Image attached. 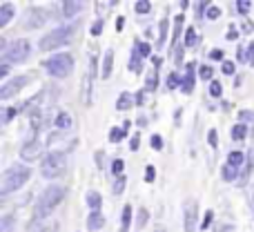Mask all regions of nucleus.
<instances>
[{"label":"nucleus","mask_w":254,"mask_h":232,"mask_svg":"<svg viewBox=\"0 0 254 232\" xmlns=\"http://www.w3.org/2000/svg\"><path fill=\"white\" fill-rule=\"evenodd\" d=\"M65 194H67V190L63 188V185H47V188L40 192V197L36 199L34 219H36V221L47 219V217L54 212V208H56L58 203H63Z\"/></svg>","instance_id":"nucleus-1"},{"label":"nucleus","mask_w":254,"mask_h":232,"mask_svg":"<svg viewBox=\"0 0 254 232\" xmlns=\"http://www.w3.org/2000/svg\"><path fill=\"white\" fill-rule=\"evenodd\" d=\"M29 176H31V170L27 165H11V167H7V170L2 172V176H0V194H2V197H7L9 192H13V190H18L20 185H25Z\"/></svg>","instance_id":"nucleus-2"},{"label":"nucleus","mask_w":254,"mask_h":232,"mask_svg":"<svg viewBox=\"0 0 254 232\" xmlns=\"http://www.w3.org/2000/svg\"><path fill=\"white\" fill-rule=\"evenodd\" d=\"M76 29H78V22H71V25H61L56 27V29H52L49 34H45L43 38H40L38 47L43 49V52H52V49L61 47V45H67L71 40V36L76 34Z\"/></svg>","instance_id":"nucleus-3"},{"label":"nucleus","mask_w":254,"mask_h":232,"mask_svg":"<svg viewBox=\"0 0 254 232\" xmlns=\"http://www.w3.org/2000/svg\"><path fill=\"white\" fill-rule=\"evenodd\" d=\"M0 52H2L4 63H22V61H27V56L31 54V45H29V40L18 38L9 45L2 43L0 45Z\"/></svg>","instance_id":"nucleus-4"},{"label":"nucleus","mask_w":254,"mask_h":232,"mask_svg":"<svg viewBox=\"0 0 254 232\" xmlns=\"http://www.w3.org/2000/svg\"><path fill=\"white\" fill-rule=\"evenodd\" d=\"M67 167V156L63 152H49L47 156L43 158V163H40V174L45 176V179H56V176H61L63 172H65Z\"/></svg>","instance_id":"nucleus-5"},{"label":"nucleus","mask_w":254,"mask_h":232,"mask_svg":"<svg viewBox=\"0 0 254 232\" xmlns=\"http://www.w3.org/2000/svg\"><path fill=\"white\" fill-rule=\"evenodd\" d=\"M45 67H47V72L52 76L65 78V76H69L71 70H74V58H71L69 54H54L49 61H45Z\"/></svg>","instance_id":"nucleus-6"},{"label":"nucleus","mask_w":254,"mask_h":232,"mask_svg":"<svg viewBox=\"0 0 254 232\" xmlns=\"http://www.w3.org/2000/svg\"><path fill=\"white\" fill-rule=\"evenodd\" d=\"M29 83V76H18V78H11V80H7V83L0 87V98L2 101H7V98H11V96H16L18 92H20L25 85Z\"/></svg>","instance_id":"nucleus-7"},{"label":"nucleus","mask_w":254,"mask_h":232,"mask_svg":"<svg viewBox=\"0 0 254 232\" xmlns=\"http://www.w3.org/2000/svg\"><path fill=\"white\" fill-rule=\"evenodd\" d=\"M40 154H43V143H40L38 139L27 141V143L22 145V150H20V158H22V161H36Z\"/></svg>","instance_id":"nucleus-8"},{"label":"nucleus","mask_w":254,"mask_h":232,"mask_svg":"<svg viewBox=\"0 0 254 232\" xmlns=\"http://www.w3.org/2000/svg\"><path fill=\"white\" fill-rule=\"evenodd\" d=\"M45 20H47V13L43 11V9H29L27 11V16H25V20H22V27L25 29H36V27H40V25H45Z\"/></svg>","instance_id":"nucleus-9"},{"label":"nucleus","mask_w":254,"mask_h":232,"mask_svg":"<svg viewBox=\"0 0 254 232\" xmlns=\"http://www.w3.org/2000/svg\"><path fill=\"white\" fill-rule=\"evenodd\" d=\"M196 210H198V206L194 201H185V208H183L185 232H194V230H196Z\"/></svg>","instance_id":"nucleus-10"},{"label":"nucleus","mask_w":254,"mask_h":232,"mask_svg":"<svg viewBox=\"0 0 254 232\" xmlns=\"http://www.w3.org/2000/svg\"><path fill=\"white\" fill-rule=\"evenodd\" d=\"M112 65H114V52H112V49H107L105 56H103V67H101V76L105 80L112 76Z\"/></svg>","instance_id":"nucleus-11"},{"label":"nucleus","mask_w":254,"mask_h":232,"mask_svg":"<svg viewBox=\"0 0 254 232\" xmlns=\"http://www.w3.org/2000/svg\"><path fill=\"white\" fill-rule=\"evenodd\" d=\"M194 87V65L190 63L188 70H185V78H183V85H181V89H183L185 94H190Z\"/></svg>","instance_id":"nucleus-12"},{"label":"nucleus","mask_w":254,"mask_h":232,"mask_svg":"<svg viewBox=\"0 0 254 232\" xmlns=\"http://www.w3.org/2000/svg\"><path fill=\"white\" fill-rule=\"evenodd\" d=\"M11 16H13V4H9V2L0 4V27H7Z\"/></svg>","instance_id":"nucleus-13"},{"label":"nucleus","mask_w":254,"mask_h":232,"mask_svg":"<svg viewBox=\"0 0 254 232\" xmlns=\"http://www.w3.org/2000/svg\"><path fill=\"white\" fill-rule=\"evenodd\" d=\"M101 203H103L101 194H98V192H94V190H92V192H87V206L92 208L94 212H98V210H101Z\"/></svg>","instance_id":"nucleus-14"},{"label":"nucleus","mask_w":254,"mask_h":232,"mask_svg":"<svg viewBox=\"0 0 254 232\" xmlns=\"http://www.w3.org/2000/svg\"><path fill=\"white\" fill-rule=\"evenodd\" d=\"M54 125H56L58 130H67V127H71V116L65 114V112H61V114L54 118Z\"/></svg>","instance_id":"nucleus-15"},{"label":"nucleus","mask_w":254,"mask_h":232,"mask_svg":"<svg viewBox=\"0 0 254 232\" xmlns=\"http://www.w3.org/2000/svg\"><path fill=\"white\" fill-rule=\"evenodd\" d=\"M80 7H83L80 2H63V13H65L67 18H71L80 11Z\"/></svg>","instance_id":"nucleus-16"},{"label":"nucleus","mask_w":254,"mask_h":232,"mask_svg":"<svg viewBox=\"0 0 254 232\" xmlns=\"http://www.w3.org/2000/svg\"><path fill=\"white\" fill-rule=\"evenodd\" d=\"M103 226V215L101 212H92L89 215V219H87V228L89 230H98Z\"/></svg>","instance_id":"nucleus-17"},{"label":"nucleus","mask_w":254,"mask_h":232,"mask_svg":"<svg viewBox=\"0 0 254 232\" xmlns=\"http://www.w3.org/2000/svg\"><path fill=\"white\" fill-rule=\"evenodd\" d=\"M131 105H134V101H131V94H127V92L121 94L119 101H116V107H119L121 112H123V110H129Z\"/></svg>","instance_id":"nucleus-18"},{"label":"nucleus","mask_w":254,"mask_h":232,"mask_svg":"<svg viewBox=\"0 0 254 232\" xmlns=\"http://www.w3.org/2000/svg\"><path fill=\"white\" fill-rule=\"evenodd\" d=\"M123 224H121V232H129V226H131V208L129 206H125L123 208Z\"/></svg>","instance_id":"nucleus-19"},{"label":"nucleus","mask_w":254,"mask_h":232,"mask_svg":"<svg viewBox=\"0 0 254 232\" xmlns=\"http://www.w3.org/2000/svg\"><path fill=\"white\" fill-rule=\"evenodd\" d=\"M248 134V125H243V123H237V125L232 127V139L234 141H243Z\"/></svg>","instance_id":"nucleus-20"},{"label":"nucleus","mask_w":254,"mask_h":232,"mask_svg":"<svg viewBox=\"0 0 254 232\" xmlns=\"http://www.w3.org/2000/svg\"><path fill=\"white\" fill-rule=\"evenodd\" d=\"M167 29H170V22H167V20H161V25H158V47H161V45H165V40H167Z\"/></svg>","instance_id":"nucleus-21"},{"label":"nucleus","mask_w":254,"mask_h":232,"mask_svg":"<svg viewBox=\"0 0 254 232\" xmlns=\"http://www.w3.org/2000/svg\"><path fill=\"white\" fill-rule=\"evenodd\" d=\"M140 52L136 49V45H134V52H131V61H129V70L131 72H140Z\"/></svg>","instance_id":"nucleus-22"},{"label":"nucleus","mask_w":254,"mask_h":232,"mask_svg":"<svg viewBox=\"0 0 254 232\" xmlns=\"http://www.w3.org/2000/svg\"><path fill=\"white\" fill-rule=\"evenodd\" d=\"M241 163H243V152H230L228 154V165L241 167Z\"/></svg>","instance_id":"nucleus-23"},{"label":"nucleus","mask_w":254,"mask_h":232,"mask_svg":"<svg viewBox=\"0 0 254 232\" xmlns=\"http://www.w3.org/2000/svg\"><path fill=\"white\" fill-rule=\"evenodd\" d=\"M125 134H127V132L123 130V127H112V130H110V141H112V143H119V141H123Z\"/></svg>","instance_id":"nucleus-24"},{"label":"nucleus","mask_w":254,"mask_h":232,"mask_svg":"<svg viewBox=\"0 0 254 232\" xmlns=\"http://www.w3.org/2000/svg\"><path fill=\"white\" fill-rule=\"evenodd\" d=\"M185 45H188V47L196 45V29H194V27H188V31H185Z\"/></svg>","instance_id":"nucleus-25"},{"label":"nucleus","mask_w":254,"mask_h":232,"mask_svg":"<svg viewBox=\"0 0 254 232\" xmlns=\"http://www.w3.org/2000/svg\"><path fill=\"white\" fill-rule=\"evenodd\" d=\"M11 228H13V217L11 215L2 217L0 219V232H11Z\"/></svg>","instance_id":"nucleus-26"},{"label":"nucleus","mask_w":254,"mask_h":232,"mask_svg":"<svg viewBox=\"0 0 254 232\" xmlns=\"http://www.w3.org/2000/svg\"><path fill=\"white\" fill-rule=\"evenodd\" d=\"M179 85H183V80L179 78V74H176V72H172V74L167 76V87H170V89H176Z\"/></svg>","instance_id":"nucleus-27"},{"label":"nucleus","mask_w":254,"mask_h":232,"mask_svg":"<svg viewBox=\"0 0 254 232\" xmlns=\"http://www.w3.org/2000/svg\"><path fill=\"white\" fill-rule=\"evenodd\" d=\"M198 74H201V78H203V80H212V76H214V70H212L210 65H201Z\"/></svg>","instance_id":"nucleus-28"},{"label":"nucleus","mask_w":254,"mask_h":232,"mask_svg":"<svg viewBox=\"0 0 254 232\" xmlns=\"http://www.w3.org/2000/svg\"><path fill=\"white\" fill-rule=\"evenodd\" d=\"M145 85H147V89L156 87V67H152V70L147 72V83H145Z\"/></svg>","instance_id":"nucleus-29"},{"label":"nucleus","mask_w":254,"mask_h":232,"mask_svg":"<svg viewBox=\"0 0 254 232\" xmlns=\"http://www.w3.org/2000/svg\"><path fill=\"white\" fill-rule=\"evenodd\" d=\"M223 179H225V181H234V179H237V167L225 165V167H223Z\"/></svg>","instance_id":"nucleus-30"},{"label":"nucleus","mask_w":254,"mask_h":232,"mask_svg":"<svg viewBox=\"0 0 254 232\" xmlns=\"http://www.w3.org/2000/svg\"><path fill=\"white\" fill-rule=\"evenodd\" d=\"M221 92H223L221 83H219V80H212V83H210V94H212L214 98H219V96H221Z\"/></svg>","instance_id":"nucleus-31"},{"label":"nucleus","mask_w":254,"mask_h":232,"mask_svg":"<svg viewBox=\"0 0 254 232\" xmlns=\"http://www.w3.org/2000/svg\"><path fill=\"white\" fill-rule=\"evenodd\" d=\"M123 167H125V163L121 161V158H116V161L112 163V172H114L116 176H123Z\"/></svg>","instance_id":"nucleus-32"},{"label":"nucleus","mask_w":254,"mask_h":232,"mask_svg":"<svg viewBox=\"0 0 254 232\" xmlns=\"http://www.w3.org/2000/svg\"><path fill=\"white\" fill-rule=\"evenodd\" d=\"M134 9H136V13H147L149 9H152V2H147V0H145V2H136Z\"/></svg>","instance_id":"nucleus-33"},{"label":"nucleus","mask_w":254,"mask_h":232,"mask_svg":"<svg viewBox=\"0 0 254 232\" xmlns=\"http://www.w3.org/2000/svg\"><path fill=\"white\" fill-rule=\"evenodd\" d=\"M147 219H149V212L145 210V208H140V210H138V221H136V224H138L140 228H143V226L147 224Z\"/></svg>","instance_id":"nucleus-34"},{"label":"nucleus","mask_w":254,"mask_h":232,"mask_svg":"<svg viewBox=\"0 0 254 232\" xmlns=\"http://www.w3.org/2000/svg\"><path fill=\"white\" fill-rule=\"evenodd\" d=\"M136 49L140 52V56H143V58H147L149 52H152V47H149L147 43H136Z\"/></svg>","instance_id":"nucleus-35"},{"label":"nucleus","mask_w":254,"mask_h":232,"mask_svg":"<svg viewBox=\"0 0 254 232\" xmlns=\"http://www.w3.org/2000/svg\"><path fill=\"white\" fill-rule=\"evenodd\" d=\"M149 143H152V148L156 150V152H161V150H163V139L158 134H154L152 139H149Z\"/></svg>","instance_id":"nucleus-36"},{"label":"nucleus","mask_w":254,"mask_h":232,"mask_svg":"<svg viewBox=\"0 0 254 232\" xmlns=\"http://www.w3.org/2000/svg\"><path fill=\"white\" fill-rule=\"evenodd\" d=\"M125 185H127V179H125V176H119V179H116V183H114V192H116V194H121V192H123Z\"/></svg>","instance_id":"nucleus-37"},{"label":"nucleus","mask_w":254,"mask_h":232,"mask_svg":"<svg viewBox=\"0 0 254 232\" xmlns=\"http://www.w3.org/2000/svg\"><path fill=\"white\" fill-rule=\"evenodd\" d=\"M250 7H252V4L248 2V0H239V2H237L239 13H248V11H250Z\"/></svg>","instance_id":"nucleus-38"},{"label":"nucleus","mask_w":254,"mask_h":232,"mask_svg":"<svg viewBox=\"0 0 254 232\" xmlns=\"http://www.w3.org/2000/svg\"><path fill=\"white\" fill-rule=\"evenodd\" d=\"M154 176H156V170H154V165H147V167H145V181H147V183H152Z\"/></svg>","instance_id":"nucleus-39"},{"label":"nucleus","mask_w":254,"mask_h":232,"mask_svg":"<svg viewBox=\"0 0 254 232\" xmlns=\"http://www.w3.org/2000/svg\"><path fill=\"white\" fill-rule=\"evenodd\" d=\"M212 219H214V212H212V210H207V212H205V219H203V224H201V228H203V230H207V228H210Z\"/></svg>","instance_id":"nucleus-40"},{"label":"nucleus","mask_w":254,"mask_h":232,"mask_svg":"<svg viewBox=\"0 0 254 232\" xmlns=\"http://www.w3.org/2000/svg\"><path fill=\"white\" fill-rule=\"evenodd\" d=\"M16 112H18L16 107H9V110H4V112H2V123H9V121H11Z\"/></svg>","instance_id":"nucleus-41"},{"label":"nucleus","mask_w":254,"mask_h":232,"mask_svg":"<svg viewBox=\"0 0 254 232\" xmlns=\"http://www.w3.org/2000/svg\"><path fill=\"white\" fill-rule=\"evenodd\" d=\"M234 70H237V67H234V63H230V61H225V63H223V74L232 76V74H234Z\"/></svg>","instance_id":"nucleus-42"},{"label":"nucleus","mask_w":254,"mask_h":232,"mask_svg":"<svg viewBox=\"0 0 254 232\" xmlns=\"http://www.w3.org/2000/svg\"><path fill=\"white\" fill-rule=\"evenodd\" d=\"M239 118H241V123L246 125V121H252L254 114H252V112H248V110H243V112H239Z\"/></svg>","instance_id":"nucleus-43"},{"label":"nucleus","mask_w":254,"mask_h":232,"mask_svg":"<svg viewBox=\"0 0 254 232\" xmlns=\"http://www.w3.org/2000/svg\"><path fill=\"white\" fill-rule=\"evenodd\" d=\"M221 16V9L219 7H210L207 9V18H212V20H216V18Z\"/></svg>","instance_id":"nucleus-44"},{"label":"nucleus","mask_w":254,"mask_h":232,"mask_svg":"<svg viewBox=\"0 0 254 232\" xmlns=\"http://www.w3.org/2000/svg\"><path fill=\"white\" fill-rule=\"evenodd\" d=\"M101 31H103V22L96 20V22L92 25V36H101Z\"/></svg>","instance_id":"nucleus-45"},{"label":"nucleus","mask_w":254,"mask_h":232,"mask_svg":"<svg viewBox=\"0 0 254 232\" xmlns=\"http://www.w3.org/2000/svg\"><path fill=\"white\" fill-rule=\"evenodd\" d=\"M207 143L214 145V148H216V143H219V136H216V130H212L210 134H207Z\"/></svg>","instance_id":"nucleus-46"},{"label":"nucleus","mask_w":254,"mask_h":232,"mask_svg":"<svg viewBox=\"0 0 254 232\" xmlns=\"http://www.w3.org/2000/svg\"><path fill=\"white\" fill-rule=\"evenodd\" d=\"M246 61H248V63H254V43H250V47H248V52H246Z\"/></svg>","instance_id":"nucleus-47"},{"label":"nucleus","mask_w":254,"mask_h":232,"mask_svg":"<svg viewBox=\"0 0 254 232\" xmlns=\"http://www.w3.org/2000/svg\"><path fill=\"white\" fill-rule=\"evenodd\" d=\"M210 58H212V61H221V58H223V52H221V49H212Z\"/></svg>","instance_id":"nucleus-48"},{"label":"nucleus","mask_w":254,"mask_h":232,"mask_svg":"<svg viewBox=\"0 0 254 232\" xmlns=\"http://www.w3.org/2000/svg\"><path fill=\"white\" fill-rule=\"evenodd\" d=\"M138 141H140V136L134 134V136H131V141H129V148L131 150H138Z\"/></svg>","instance_id":"nucleus-49"},{"label":"nucleus","mask_w":254,"mask_h":232,"mask_svg":"<svg viewBox=\"0 0 254 232\" xmlns=\"http://www.w3.org/2000/svg\"><path fill=\"white\" fill-rule=\"evenodd\" d=\"M205 9H210V4H207V2H198V4H196V13H198V16H201Z\"/></svg>","instance_id":"nucleus-50"},{"label":"nucleus","mask_w":254,"mask_h":232,"mask_svg":"<svg viewBox=\"0 0 254 232\" xmlns=\"http://www.w3.org/2000/svg\"><path fill=\"white\" fill-rule=\"evenodd\" d=\"M7 72H9V65H7V63H2V65H0V78H4V76H7Z\"/></svg>","instance_id":"nucleus-51"},{"label":"nucleus","mask_w":254,"mask_h":232,"mask_svg":"<svg viewBox=\"0 0 254 232\" xmlns=\"http://www.w3.org/2000/svg\"><path fill=\"white\" fill-rule=\"evenodd\" d=\"M237 36H239V31L234 29V27H230V29H228V38H230V40H234Z\"/></svg>","instance_id":"nucleus-52"},{"label":"nucleus","mask_w":254,"mask_h":232,"mask_svg":"<svg viewBox=\"0 0 254 232\" xmlns=\"http://www.w3.org/2000/svg\"><path fill=\"white\" fill-rule=\"evenodd\" d=\"M123 25H125V18H123V16H119V18H116V29L121 31V29H123Z\"/></svg>","instance_id":"nucleus-53"},{"label":"nucleus","mask_w":254,"mask_h":232,"mask_svg":"<svg viewBox=\"0 0 254 232\" xmlns=\"http://www.w3.org/2000/svg\"><path fill=\"white\" fill-rule=\"evenodd\" d=\"M243 31H246V34H252V31H254V25H252V22H246V25H243Z\"/></svg>","instance_id":"nucleus-54"},{"label":"nucleus","mask_w":254,"mask_h":232,"mask_svg":"<svg viewBox=\"0 0 254 232\" xmlns=\"http://www.w3.org/2000/svg\"><path fill=\"white\" fill-rule=\"evenodd\" d=\"M136 103H138V105H143V103H145V96H143V89H140V92H138V96H136Z\"/></svg>","instance_id":"nucleus-55"},{"label":"nucleus","mask_w":254,"mask_h":232,"mask_svg":"<svg viewBox=\"0 0 254 232\" xmlns=\"http://www.w3.org/2000/svg\"><path fill=\"white\" fill-rule=\"evenodd\" d=\"M152 63H154V67H156V70H158V67H161V63H163V61H161V56H154V58H152Z\"/></svg>","instance_id":"nucleus-56"},{"label":"nucleus","mask_w":254,"mask_h":232,"mask_svg":"<svg viewBox=\"0 0 254 232\" xmlns=\"http://www.w3.org/2000/svg\"><path fill=\"white\" fill-rule=\"evenodd\" d=\"M221 232H234V228H232V226H225V228L221 230Z\"/></svg>","instance_id":"nucleus-57"}]
</instances>
